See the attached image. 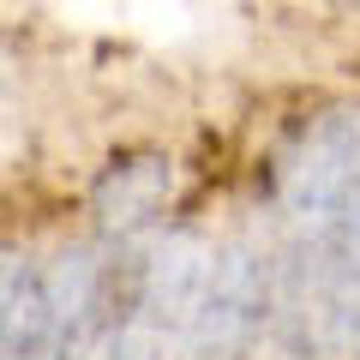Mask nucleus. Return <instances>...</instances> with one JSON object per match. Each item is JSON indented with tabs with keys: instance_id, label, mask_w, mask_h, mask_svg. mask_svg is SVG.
<instances>
[{
	"instance_id": "obj_2",
	"label": "nucleus",
	"mask_w": 360,
	"mask_h": 360,
	"mask_svg": "<svg viewBox=\"0 0 360 360\" xmlns=\"http://www.w3.org/2000/svg\"><path fill=\"white\" fill-rule=\"evenodd\" d=\"M0 360H72V336L54 319L42 264L18 252L0 258Z\"/></svg>"
},
{
	"instance_id": "obj_3",
	"label": "nucleus",
	"mask_w": 360,
	"mask_h": 360,
	"mask_svg": "<svg viewBox=\"0 0 360 360\" xmlns=\"http://www.w3.org/2000/svg\"><path fill=\"white\" fill-rule=\"evenodd\" d=\"M168 186H174V174H168L162 156H120V162L103 168V180H96V193H90V210H96V222H103V234H139L144 222L162 217L168 205Z\"/></svg>"
},
{
	"instance_id": "obj_1",
	"label": "nucleus",
	"mask_w": 360,
	"mask_h": 360,
	"mask_svg": "<svg viewBox=\"0 0 360 360\" xmlns=\"http://www.w3.org/2000/svg\"><path fill=\"white\" fill-rule=\"evenodd\" d=\"M270 264L258 246L234 240V246H217L210 258V276L198 288V307L180 330V348L193 360H234L270 319Z\"/></svg>"
}]
</instances>
